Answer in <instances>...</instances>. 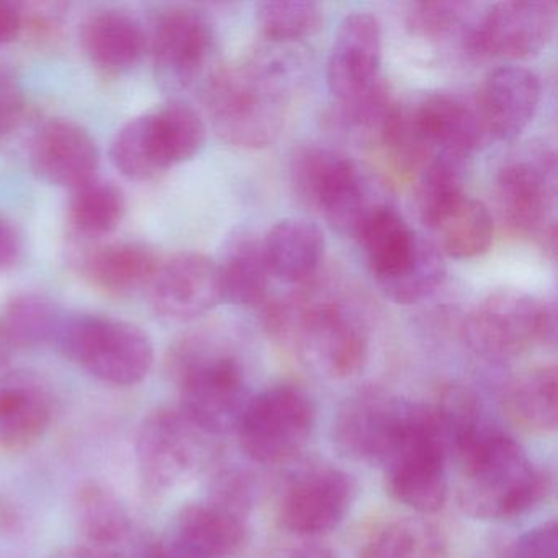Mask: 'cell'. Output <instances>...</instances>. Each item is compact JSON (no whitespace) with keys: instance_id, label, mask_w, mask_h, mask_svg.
Returning <instances> with one entry per match:
<instances>
[{"instance_id":"obj_1","label":"cell","mask_w":558,"mask_h":558,"mask_svg":"<svg viewBox=\"0 0 558 558\" xmlns=\"http://www.w3.org/2000/svg\"><path fill=\"white\" fill-rule=\"evenodd\" d=\"M299 73L295 60L279 48L218 68L202 90L217 135L238 148L272 145L286 123Z\"/></svg>"},{"instance_id":"obj_2","label":"cell","mask_w":558,"mask_h":558,"mask_svg":"<svg viewBox=\"0 0 558 558\" xmlns=\"http://www.w3.org/2000/svg\"><path fill=\"white\" fill-rule=\"evenodd\" d=\"M449 462L457 466V499L480 521H512L534 511L551 492V478L496 421L460 444Z\"/></svg>"},{"instance_id":"obj_3","label":"cell","mask_w":558,"mask_h":558,"mask_svg":"<svg viewBox=\"0 0 558 558\" xmlns=\"http://www.w3.org/2000/svg\"><path fill=\"white\" fill-rule=\"evenodd\" d=\"M266 328L295 351L305 367L329 380L355 377L367 364L368 332L351 305L312 292L269 303Z\"/></svg>"},{"instance_id":"obj_4","label":"cell","mask_w":558,"mask_h":558,"mask_svg":"<svg viewBox=\"0 0 558 558\" xmlns=\"http://www.w3.org/2000/svg\"><path fill=\"white\" fill-rule=\"evenodd\" d=\"M169 367L179 387V410L207 436L236 433L253 391L233 345L214 331H195L172 348Z\"/></svg>"},{"instance_id":"obj_5","label":"cell","mask_w":558,"mask_h":558,"mask_svg":"<svg viewBox=\"0 0 558 558\" xmlns=\"http://www.w3.org/2000/svg\"><path fill=\"white\" fill-rule=\"evenodd\" d=\"M53 348L109 387H136L155 365V345L148 332L99 313H64Z\"/></svg>"},{"instance_id":"obj_6","label":"cell","mask_w":558,"mask_h":558,"mask_svg":"<svg viewBox=\"0 0 558 558\" xmlns=\"http://www.w3.org/2000/svg\"><path fill=\"white\" fill-rule=\"evenodd\" d=\"M290 175L296 197L325 215L329 225L345 236L355 238L367 218L388 204L377 179L354 159L328 146L296 149Z\"/></svg>"},{"instance_id":"obj_7","label":"cell","mask_w":558,"mask_h":558,"mask_svg":"<svg viewBox=\"0 0 558 558\" xmlns=\"http://www.w3.org/2000/svg\"><path fill=\"white\" fill-rule=\"evenodd\" d=\"M391 498L417 515L436 514L449 498V457L433 404L410 401L400 434L380 466Z\"/></svg>"},{"instance_id":"obj_8","label":"cell","mask_w":558,"mask_h":558,"mask_svg":"<svg viewBox=\"0 0 558 558\" xmlns=\"http://www.w3.org/2000/svg\"><path fill=\"white\" fill-rule=\"evenodd\" d=\"M207 140L197 110L181 100L133 117L110 146L113 166L130 181L153 182L201 153Z\"/></svg>"},{"instance_id":"obj_9","label":"cell","mask_w":558,"mask_h":558,"mask_svg":"<svg viewBox=\"0 0 558 558\" xmlns=\"http://www.w3.org/2000/svg\"><path fill=\"white\" fill-rule=\"evenodd\" d=\"M211 439L179 408H159L143 417L133 452L143 492L168 495L194 478L210 456Z\"/></svg>"},{"instance_id":"obj_10","label":"cell","mask_w":558,"mask_h":558,"mask_svg":"<svg viewBox=\"0 0 558 558\" xmlns=\"http://www.w3.org/2000/svg\"><path fill=\"white\" fill-rule=\"evenodd\" d=\"M465 339L486 361H512L535 345L554 344L555 312L531 293L496 290L470 316Z\"/></svg>"},{"instance_id":"obj_11","label":"cell","mask_w":558,"mask_h":558,"mask_svg":"<svg viewBox=\"0 0 558 558\" xmlns=\"http://www.w3.org/2000/svg\"><path fill=\"white\" fill-rule=\"evenodd\" d=\"M315 427L312 398L292 385H276L251 397L234 434L247 460L277 465L299 456Z\"/></svg>"},{"instance_id":"obj_12","label":"cell","mask_w":558,"mask_h":558,"mask_svg":"<svg viewBox=\"0 0 558 558\" xmlns=\"http://www.w3.org/2000/svg\"><path fill=\"white\" fill-rule=\"evenodd\" d=\"M148 50L156 80L168 93L204 90L218 70L214 25L197 9L169 8L156 15Z\"/></svg>"},{"instance_id":"obj_13","label":"cell","mask_w":558,"mask_h":558,"mask_svg":"<svg viewBox=\"0 0 558 558\" xmlns=\"http://www.w3.org/2000/svg\"><path fill=\"white\" fill-rule=\"evenodd\" d=\"M496 201L509 230L541 238L554 227L557 156L547 143L522 146L496 174Z\"/></svg>"},{"instance_id":"obj_14","label":"cell","mask_w":558,"mask_h":558,"mask_svg":"<svg viewBox=\"0 0 558 558\" xmlns=\"http://www.w3.org/2000/svg\"><path fill=\"white\" fill-rule=\"evenodd\" d=\"M354 498V480L349 473L331 463H313L287 480L279 499V519L299 537H319L341 525Z\"/></svg>"},{"instance_id":"obj_15","label":"cell","mask_w":558,"mask_h":558,"mask_svg":"<svg viewBox=\"0 0 558 558\" xmlns=\"http://www.w3.org/2000/svg\"><path fill=\"white\" fill-rule=\"evenodd\" d=\"M557 5L548 0H508L492 5L473 22L463 48L475 57L529 60L555 34Z\"/></svg>"},{"instance_id":"obj_16","label":"cell","mask_w":558,"mask_h":558,"mask_svg":"<svg viewBox=\"0 0 558 558\" xmlns=\"http://www.w3.org/2000/svg\"><path fill=\"white\" fill-rule=\"evenodd\" d=\"M408 404L410 400L377 390L349 398L332 420L336 450L352 462L381 466L403 426Z\"/></svg>"},{"instance_id":"obj_17","label":"cell","mask_w":558,"mask_h":558,"mask_svg":"<svg viewBox=\"0 0 558 558\" xmlns=\"http://www.w3.org/2000/svg\"><path fill=\"white\" fill-rule=\"evenodd\" d=\"M149 300L166 322L192 323L223 302L218 264L201 253H179L161 263Z\"/></svg>"},{"instance_id":"obj_18","label":"cell","mask_w":558,"mask_h":558,"mask_svg":"<svg viewBox=\"0 0 558 558\" xmlns=\"http://www.w3.org/2000/svg\"><path fill=\"white\" fill-rule=\"evenodd\" d=\"M28 162L38 181L74 191L97 178L100 153L83 125L70 119H51L32 135Z\"/></svg>"},{"instance_id":"obj_19","label":"cell","mask_w":558,"mask_h":558,"mask_svg":"<svg viewBox=\"0 0 558 558\" xmlns=\"http://www.w3.org/2000/svg\"><path fill=\"white\" fill-rule=\"evenodd\" d=\"M381 25L354 12L339 25L328 61V86L338 104L361 99L381 83Z\"/></svg>"},{"instance_id":"obj_20","label":"cell","mask_w":558,"mask_h":558,"mask_svg":"<svg viewBox=\"0 0 558 558\" xmlns=\"http://www.w3.org/2000/svg\"><path fill=\"white\" fill-rule=\"evenodd\" d=\"M57 398L50 381L34 371L0 375V450L21 453L37 446L54 421Z\"/></svg>"},{"instance_id":"obj_21","label":"cell","mask_w":558,"mask_h":558,"mask_svg":"<svg viewBox=\"0 0 558 558\" xmlns=\"http://www.w3.org/2000/svg\"><path fill=\"white\" fill-rule=\"evenodd\" d=\"M73 515L81 544L122 558H138L143 541L126 502L116 489L96 480L81 483L73 496Z\"/></svg>"},{"instance_id":"obj_22","label":"cell","mask_w":558,"mask_h":558,"mask_svg":"<svg viewBox=\"0 0 558 558\" xmlns=\"http://www.w3.org/2000/svg\"><path fill=\"white\" fill-rule=\"evenodd\" d=\"M541 97V80L527 68L501 66L486 74L475 106L489 140L518 138L534 120Z\"/></svg>"},{"instance_id":"obj_23","label":"cell","mask_w":558,"mask_h":558,"mask_svg":"<svg viewBox=\"0 0 558 558\" xmlns=\"http://www.w3.org/2000/svg\"><path fill=\"white\" fill-rule=\"evenodd\" d=\"M76 264L83 279L97 292L130 299L149 290L161 259L138 241H116L86 244Z\"/></svg>"},{"instance_id":"obj_24","label":"cell","mask_w":558,"mask_h":558,"mask_svg":"<svg viewBox=\"0 0 558 558\" xmlns=\"http://www.w3.org/2000/svg\"><path fill=\"white\" fill-rule=\"evenodd\" d=\"M166 537L187 558H234L247 542L246 518L202 499L178 512Z\"/></svg>"},{"instance_id":"obj_25","label":"cell","mask_w":558,"mask_h":558,"mask_svg":"<svg viewBox=\"0 0 558 558\" xmlns=\"http://www.w3.org/2000/svg\"><path fill=\"white\" fill-rule=\"evenodd\" d=\"M411 116L421 138L434 153L466 159L489 140L475 100L460 94L427 96Z\"/></svg>"},{"instance_id":"obj_26","label":"cell","mask_w":558,"mask_h":558,"mask_svg":"<svg viewBox=\"0 0 558 558\" xmlns=\"http://www.w3.org/2000/svg\"><path fill=\"white\" fill-rule=\"evenodd\" d=\"M81 45L97 71L106 76H123L148 53V34L130 12L99 9L81 25Z\"/></svg>"},{"instance_id":"obj_27","label":"cell","mask_w":558,"mask_h":558,"mask_svg":"<svg viewBox=\"0 0 558 558\" xmlns=\"http://www.w3.org/2000/svg\"><path fill=\"white\" fill-rule=\"evenodd\" d=\"M325 250V233L308 218L280 220L263 240L269 276L283 283L308 282L318 272Z\"/></svg>"},{"instance_id":"obj_28","label":"cell","mask_w":558,"mask_h":558,"mask_svg":"<svg viewBox=\"0 0 558 558\" xmlns=\"http://www.w3.org/2000/svg\"><path fill=\"white\" fill-rule=\"evenodd\" d=\"M355 240L364 250L368 269L377 282L397 272L411 259L420 243V234L414 233L397 208L388 204L365 221Z\"/></svg>"},{"instance_id":"obj_29","label":"cell","mask_w":558,"mask_h":558,"mask_svg":"<svg viewBox=\"0 0 558 558\" xmlns=\"http://www.w3.org/2000/svg\"><path fill=\"white\" fill-rule=\"evenodd\" d=\"M220 270L223 302L236 306H257L266 302L269 270L264 259L263 240L250 231L231 236Z\"/></svg>"},{"instance_id":"obj_30","label":"cell","mask_w":558,"mask_h":558,"mask_svg":"<svg viewBox=\"0 0 558 558\" xmlns=\"http://www.w3.org/2000/svg\"><path fill=\"white\" fill-rule=\"evenodd\" d=\"M71 192L68 223L77 240L104 243L119 230L126 214V197L119 185L96 178Z\"/></svg>"},{"instance_id":"obj_31","label":"cell","mask_w":558,"mask_h":558,"mask_svg":"<svg viewBox=\"0 0 558 558\" xmlns=\"http://www.w3.org/2000/svg\"><path fill=\"white\" fill-rule=\"evenodd\" d=\"M361 558H449L442 531L423 515L397 518L372 532Z\"/></svg>"},{"instance_id":"obj_32","label":"cell","mask_w":558,"mask_h":558,"mask_svg":"<svg viewBox=\"0 0 558 558\" xmlns=\"http://www.w3.org/2000/svg\"><path fill=\"white\" fill-rule=\"evenodd\" d=\"M465 161L460 156L434 153L433 158L421 169L414 198L420 220L429 230H436L466 197L463 192Z\"/></svg>"},{"instance_id":"obj_33","label":"cell","mask_w":558,"mask_h":558,"mask_svg":"<svg viewBox=\"0 0 558 558\" xmlns=\"http://www.w3.org/2000/svg\"><path fill=\"white\" fill-rule=\"evenodd\" d=\"M509 414L535 433H554L558 424V375L555 365L521 375L506 393Z\"/></svg>"},{"instance_id":"obj_34","label":"cell","mask_w":558,"mask_h":558,"mask_svg":"<svg viewBox=\"0 0 558 558\" xmlns=\"http://www.w3.org/2000/svg\"><path fill=\"white\" fill-rule=\"evenodd\" d=\"M401 107L391 99L381 81L367 96L348 104H338L332 123L351 142L364 146H385L400 116Z\"/></svg>"},{"instance_id":"obj_35","label":"cell","mask_w":558,"mask_h":558,"mask_svg":"<svg viewBox=\"0 0 558 558\" xmlns=\"http://www.w3.org/2000/svg\"><path fill=\"white\" fill-rule=\"evenodd\" d=\"M66 310L40 293H21L9 300L0 323L14 349L53 345Z\"/></svg>"},{"instance_id":"obj_36","label":"cell","mask_w":558,"mask_h":558,"mask_svg":"<svg viewBox=\"0 0 558 558\" xmlns=\"http://www.w3.org/2000/svg\"><path fill=\"white\" fill-rule=\"evenodd\" d=\"M447 267L439 246L420 236L416 251L403 267L377 280L381 293L398 305H413L433 295L446 279Z\"/></svg>"},{"instance_id":"obj_37","label":"cell","mask_w":558,"mask_h":558,"mask_svg":"<svg viewBox=\"0 0 558 558\" xmlns=\"http://www.w3.org/2000/svg\"><path fill=\"white\" fill-rule=\"evenodd\" d=\"M434 231L439 234L444 256L473 259L492 246L495 223L483 202L465 197Z\"/></svg>"},{"instance_id":"obj_38","label":"cell","mask_w":558,"mask_h":558,"mask_svg":"<svg viewBox=\"0 0 558 558\" xmlns=\"http://www.w3.org/2000/svg\"><path fill=\"white\" fill-rule=\"evenodd\" d=\"M263 34L276 45L293 44L313 37L323 27L322 8L308 0H274L257 8Z\"/></svg>"},{"instance_id":"obj_39","label":"cell","mask_w":558,"mask_h":558,"mask_svg":"<svg viewBox=\"0 0 558 558\" xmlns=\"http://www.w3.org/2000/svg\"><path fill=\"white\" fill-rule=\"evenodd\" d=\"M472 5L466 2H417L408 12V28L424 40L439 41L444 38L466 34L473 22H466Z\"/></svg>"},{"instance_id":"obj_40","label":"cell","mask_w":558,"mask_h":558,"mask_svg":"<svg viewBox=\"0 0 558 558\" xmlns=\"http://www.w3.org/2000/svg\"><path fill=\"white\" fill-rule=\"evenodd\" d=\"M68 9L63 2H19L21 37L38 48L57 44L63 35Z\"/></svg>"},{"instance_id":"obj_41","label":"cell","mask_w":558,"mask_h":558,"mask_svg":"<svg viewBox=\"0 0 558 558\" xmlns=\"http://www.w3.org/2000/svg\"><path fill=\"white\" fill-rule=\"evenodd\" d=\"M28 102L15 74L0 64V146L8 145L27 120Z\"/></svg>"},{"instance_id":"obj_42","label":"cell","mask_w":558,"mask_h":558,"mask_svg":"<svg viewBox=\"0 0 558 558\" xmlns=\"http://www.w3.org/2000/svg\"><path fill=\"white\" fill-rule=\"evenodd\" d=\"M511 558H558L557 522H544L522 534L512 547Z\"/></svg>"},{"instance_id":"obj_43","label":"cell","mask_w":558,"mask_h":558,"mask_svg":"<svg viewBox=\"0 0 558 558\" xmlns=\"http://www.w3.org/2000/svg\"><path fill=\"white\" fill-rule=\"evenodd\" d=\"M25 243L14 221L0 215V274L17 269L24 260Z\"/></svg>"},{"instance_id":"obj_44","label":"cell","mask_w":558,"mask_h":558,"mask_svg":"<svg viewBox=\"0 0 558 558\" xmlns=\"http://www.w3.org/2000/svg\"><path fill=\"white\" fill-rule=\"evenodd\" d=\"M21 38V11L19 2L0 0V47Z\"/></svg>"},{"instance_id":"obj_45","label":"cell","mask_w":558,"mask_h":558,"mask_svg":"<svg viewBox=\"0 0 558 558\" xmlns=\"http://www.w3.org/2000/svg\"><path fill=\"white\" fill-rule=\"evenodd\" d=\"M138 558H187L171 544L168 537L146 541Z\"/></svg>"},{"instance_id":"obj_46","label":"cell","mask_w":558,"mask_h":558,"mask_svg":"<svg viewBox=\"0 0 558 558\" xmlns=\"http://www.w3.org/2000/svg\"><path fill=\"white\" fill-rule=\"evenodd\" d=\"M48 558H122L119 555L107 554V551L97 550L89 545L77 544L71 547L60 548Z\"/></svg>"},{"instance_id":"obj_47","label":"cell","mask_w":558,"mask_h":558,"mask_svg":"<svg viewBox=\"0 0 558 558\" xmlns=\"http://www.w3.org/2000/svg\"><path fill=\"white\" fill-rule=\"evenodd\" d=\"M276 558H335V554L322 545L310 544L280 551Z\"/></svg>"},{"instance_id":"obj_48","label":"cell","mask_w":558,"mask_h":558,"mask_svg":"<svg viewBox=\"0 0 558 558\" xmlns=\"http://www.w3.org/2000/svg\"><path fill=\"white\" fill-rule=\"evenodd\" d=\"M14 351V345L9 341L8 335H5L4 328H2V323H0V375L8 372Z\"/></svg>"}]
</instances>
